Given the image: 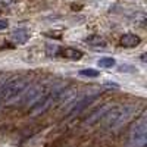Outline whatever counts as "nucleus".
I'll return each instance as SVG.
<instances>
[{"mask_svg": "<svg viewBox=\"0 0 147 147\" xmlns=\"http://www.w3.org/2000/svg\"><path fill=\"white\" fill-rule=\"evenodd\" d=\"M134 110H136V107L129 106V105L113 106L112 109H109V110H106V112H105V115L102 116L100 122L103 124L105 128H109V129L118 128L122 124H125V122L132 116Z\"/></svg>", "mask_w": 147, "mask_h": 147, "instance_id": "f257e3e1", "label": "nucleus"}, {"mask_svg": "<svg viewBox=\"0 0 147 147\" xmlns=\"http://www.w3.org/2000/svg\"><path fill=\"white\" fill-rule=\"evenodd\" d=\"M30 85V80L24 75L7 80L0 88V103H10L25 91Z\"/></svg>", "mask_w": 147, "mask_h": 147, "instance_id": "f03ea898", "label": "nucleus"}, {"mask_svg": "<svg viewBox=\"0 0 147 147\" xmlns=\"http://www.w3.org/2000/svg\"><path fill=\"white\" fill-rule=\"evenodd\" d=\"M147 143V121L146 116H141L129 131V147H143Z\"/></svg>", "mask_w": 147, "mask_h": 147, "instance_id": "7ed1b4c3", "label": "nucleus"}, {"mask_svg": "<svg viewBox=\"0 0 147 147\" xmlns=\"http://www.w3.org/2000/svg\"><path fill=\"white\" fill-rule=\"evenodd\" d=\"M53 91L49 85L46 84H37V85H32V87L27 88L25 91H24L21 94V99L18 102L19 106H30V105H34L37 100L40 99V97H43L44 94Z\"/></svg>", "mask_w": 147, "mask_h": 147, "instance_id": "20e7f679", "label": "nucleus"}, {"mask_svg": "<svg viewBox=\"0 0 147 147\" xmlns=\"http://www.w3.org/2000/svg\"><path fill=\"white\" fill-rule=\"evenodd\" d=\"M56 93H57V91H50V93L44 94L43 97H40V99L37 100L34 105H31V107H30V113H31V115H37V113L43 112V110H46L49 106H50V105L55 102V96H56Z\"/></svg>", "mask_w": 147, "mask_h": 147, "instance_id": "39448f33", "label": "nucleus"}, {"mask_svg": "<svg viewBox=\"0 0 147 147\" xmlns=\"http://www.w3.org/2000/svg\"><path fill=\"white\" fill-rule=\"evenodd\" d=\"M94 100H96V96L82 97V99L77 100L75 103L72 105V107H71V110H69V113H71V115H74V113H78V112H81V110H84L85 107H88V106H90Z\"/></svg>", "mask_w": 147, "mask_h": 147, "instance_id": "423d86ee", "label": "nucleus"}, {"mask_svg": "<svg viewBox=\"0 0 147 147\" xmlns=\"http://www.w3.org/2000/svg\"><path fill=\"white\" fill-rule=\"evenodd\" d=\"M141 43V38L138 35H136V34H131V32H128V34H124L121 37V46H124V47H127V49H131V47H136V46H138Z\"/></svg>", "mask_w": 147, "mask_h": 147, "instance_id": "0eeeda50", "label": "nucleus"}, {"mask_svg": "<svg viewBox=\"0 0 147 147\" xmlns=\"http://www.w3.org/2000/svg\"><path fill=\"white\" fill-rule=\"evenodd\" d=\"M57 55H60L65 59H71V60H80L82 57V53L77 49H72V47H66V49H60L57 52Z\"/></svg>", "mask_w": 147, "mask_h": 147, "instance_id": "6e6552de", "label": "nucleus"}, {"mask_svg": "<svg viewBox=\"0 0 147 147\" xmlns=\"http://www.w3.org/2000/svg\"><path fill=\"white\" fill-rule=\"evenodd\" d=\"M12 40H13L15 43H18V44H25L27 41H28V38H30V32H28V30H25V28H19V30H15L13 32H12Z\"/></svg>", "mask_w": 147, "mask_h": 147, "instance_id": "1a4fd4ad", "label": "nucleus"}, {"mask_svg": "<svg viewBox=\"0 0 147 147\" xmlns=\"http://www.w3.org/2000/svg\"><path fill=\"white\" fill-rule=\"evenodd\" d=\"M85 43H88L93 47H106V41L102 38L100 35H90V37H87Z\"/></svg>", "mask_w": 147, "mask_h": 147, "instance_id": "9d476101", "label": "nucleus"}, {"mask_svg": "<svg viewBox=\"0 0 147 147\" xmlns=\"http://www.w3.org/2000/svg\"><path fill=\"white\" fill-rule=\"evenodd\" d=\"M97 65L100 68H113L116 65V62H115L113 57H100L97 60Z\"/></svg>", "mask_w": 147, "mask_h": 147, "instance_id": "9b49d317", "label": "nucleus"}, {"mask_svg": "<svg viewBox=\"0 0 147 147\" xmlns=\"http://www.w3.org/2000/svg\"><path fill=\"white\" fill-rule=\"evenodd\" d=\"M78 74H80L81 77H88V78H97V77L100 75V72H99V71H97V69H91V68L81 69Z\"/></svg>", "mask_w": 147, "mask_h": 147, "instance_id": "f8f14e48", "label": "nucleus"}, {"mask_svg": "<svg viewBox=\"0 0 147 147\" xmlns=\"http://www.w3.org/2000/svg\"><path fill=\"white\" fill-rule=\"evenodd\" d=\"M7 25H9V22H7L6 19H0V31L5 30V28H7Z\"/></svg>", "mask_w": 147, "mask_h": 147, "instance_id": "ddd939ff", "label": "nucleus"}, {"mask_svg": "<svg viewBox=\"0 0 147 147\" xmlns=\"http://www.w3.org/2000/svg\"><path fill=\"white\" fill-rule=\"evenodd\" d=\"M106 85H107V87H113V88H119V84H116V82H106Z\"/></svg>", "mask_w": 147, "mask_h": 147, "instance_id": "4468645a", "label": "nucleus"}]
</instances>
